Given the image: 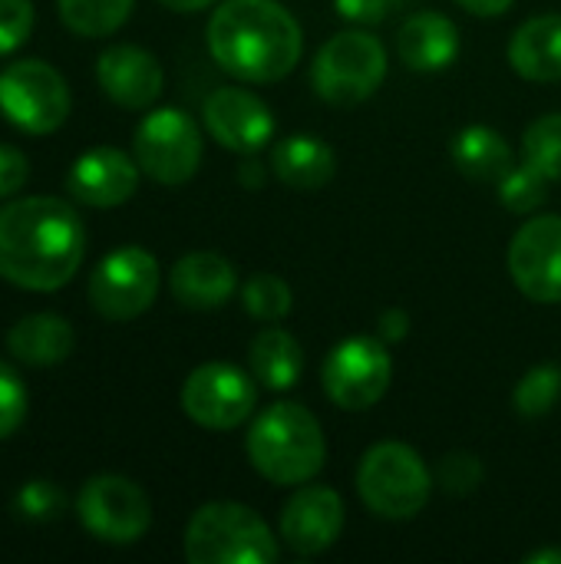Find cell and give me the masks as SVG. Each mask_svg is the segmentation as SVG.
Returning <instances> with one entry per match:
<instances>
[{
  "instance_id": "cell-7",
  "label": "cell",
  "mask_w": 561,
  "mask_h": 564,
  "mask_svg": "<svg viewBox=\"0 0 561 564\" xmlns=\"http://www.w3.org/2000/svg\"><path fill=\"white\" fill-rule=\"evenodd\" d=\"M393 380V357L380 337H347L331 347L321 367V387L327 400L347 413L374 410Z\"/></svg>"
},
{
  "instance_id": "cell-1",
  "label": "cell",
  "mask_w": 561,
  "mask_h": 564,
  "mask_svg": "<svg viewBox=\"0 0 561 564\" xmlns=\"http://www.w3.org/2000/svg\"><path fill=\"white\" fill-rule=\"evenodd\" d=\"M86 258V228L63 198H17L0 208V278L23 291H60Z\"/></svg>"
},
{
  "instance_id": "cell-39",
  "label": "cell",
  "mask_w": 561,
  "mask_h": 564,
  "mask_svg": "<svg viewBox=\"0 0 561 564\" xmlns=\"http://www.w3.org/2000/svg\"><path fill=\"white\" fill-rule=\"evenodd\" d=\"M162 7H169V10H175V13H195V10H205V7H212L215 0H159Z\"/></svg>"
},
{
  "instance_id": "cell-2",
  "label": "cell",
  "mask_w": 561,
  "mask_h": 564,
  "mask_svg": "<svg viewBox=\"0 0 561 564\" xmlns=\"http://www.w3.org/2000/svg\"><path fill=\"white\" fill-rule=\"evenodd\" d=\"M205 36L212 59L241 83L284 79L304 50L301 23L278 0H222Z\"/></svg>"
},
{
  "instance_id": "cell-12",
  "label": "cell",
  "mask_w": 561,
  "mask_h": 564,
  "mask_svg": "<svg viewBox=\"0 0 561 564\" xmlns=\"http://www.w3.org/2000/svg\"><path fill=\"white\" fill-rule=\"evenodd\" d=\"M182 413L212 433H228L248 423L258 406L255 377H248L235 364H202L182 383Z\"/></svg>"
},
{
  "instance_id": "cell-30",
  "label": "cell",
  "mask_w": 561,
  "mask_h": 564,
  "mask_svg": "<svg viewBox=\"0 0 561 564\" xmlns=\"http://www.w3.org/2000/svg\"><path fill=\"white\" fill-rule=\"evenodd\" d=\"M436 486L446 492V496H456V499H466L473 496L483 482H486V466L479 456L473 453H446L436 466Z\"/></svg>"
},
{
  "instance_id": "cell-35",
  "label": "cell",
  "mask_w": 561,
  "mask_h": 564,
  "mask_svg": "<svg viewBox=\"0 0 561 564\" xmlns=\"http://www.w3.org/2000/svg\"><path fill=\"white\" fill-rule=\"evenodd\" d=\"M397 0H334V10L350 20V23H360V26H374L380 20L390 17Z\"/></svg>"
},
{
  "instance_id": "cell-40",
  "label": "cell",
  "mask_w": 561,
  "mask_h": 564,
  "mask_svg": "<svg viewBox=\"0 0 561 564\" xmlns=\"http://www.w3.org/2000/svg\"><path fill=\"white\" fill-rule=\"evenodd\" d=\"M526 564H561V549H539V552H529Z\"/></svg>"
},
{
  "instance_id": "cell-23",
  "label": "cell",
  "mask_w": 561,
  "mask_h": 564,
  "mask_svg": "<svg viewBox=\"0 0 561 564\" xmlns=\"http://www.w3.org/2000/svg\"><path fill=\"white\" fill-rule=\"evenodd\" d=\"M73 327L60 314H30L20 317L7 334V350L26 367H53L73 354Z\"/></svg>"
},
{
  "instance_id": "cell-6",
  "label": "cell",
  "mask_w": 561,
  "mask_h": 564,
  "mask_svg": "<svg viewBox=\"0 0 561 564\" xmlns=\"http://www.w3.org/2000/svg\"><path fill=\"white\" fill-rule=\"evenodd\" d=\"M387 79V50L367 30L334 33L311 63V86L331 106H360Z\"/></svg>"
},
{
  "instance_id": "cell-32",
  "label": "cell",
  "mask_w": 561,
  "mask_h": 564,
  "mask_svg": "<svg viewBox=\"0 0 561 564\" xmlns=\"http://www.w3.org/2000/svg\"><path fill=\"white\" fill-rule=\"evenodd\" d=\"M26 416V387L20 373L0 360V440H10Z\"/></svg>"
},
{
  "instance_id": "cell-11",
  "label": "cell",
  "mask_w": 561,
  "mask_h": 564,
  "mask_svg": "<svg viewBox=\"0 0 561 564\" xmlns=\"http://www.w3.org/2000/svg\"><path fill=\"white\" fill-rule=\"evenodd\" d=\"M159 281V261L139 245H122L89 274V307L106 321H136L155 304Z\"/></svg>"
},
{
  "instance_id": "cell-4",
  "label": "cell",
  "mask_w": 561,
  "mask_h": 564,
  "mask_svg": "<svg viewBox=\"0 0 561 564\" xmlns=\"http://www.w3.org/2000/svg\"><path fill=\"white\" fill-rule=\"evenodd\" d=\"M281 555L268 522L241 502H205L185 525L192 564H274Z\"/></svg>"
},
{
  "instance_id": "cell-34",
  "label": "cell",
  "mask_w": 561,
  "mask_h": 564,
  "mask_svg": "<svg viewBox=\"0 0 561 564\" xmlns=\"http://www.w3.org/2000/svg\"><path fill=\"white\" fill-rule=\"evenodd\" d=\"M30 162L17 145H0V198L17 195L26 185Z\"/></svg>"
},
{
  "instance_id": "cell-31",
  "label": "cell",
  "mask_w": 561,
  "mask_h": 564,
  "mask_svg": "<svg viewBox=\"0 0 561 564\" xmlns=\"http://www.w3.org/2000/svg\"><path fill=\"white\" fill-rule=\"evenodd\" d=\"M13 509H17L23 519H30V522H53V519L63 516L66 496H63V489H60L56 482H50V479H30V482L17 492Z\"/></svg>"
},
{
  "instance_id": "cell-15",
  "label": "cell",
  "mask_w": 561,
  "mask_h": 564,
  "mask_svg": "<svg viewBox=\"0 0 561 564\" xmlns=\"http://www.w3.org/2000/svg\"><path fill=\"white\" fill-rule=\"evenodd\" d=\"M344 519H347L344 499L334 489L304 482L284 502L278 532H281V542L288 545V552H294L301 558H314V555H324L341 539Z\"/></svg>"
},
{
  "instance_id": "cell-22",
  "label": "cell",
  "mask_w": 561,
  "mask_h": 564,
  "mask_svg": "<svg viewBox=\"0 0 561 564\" xmlns=\"http://www.w3.org/2000/svg\"><path fill=\"white\" fill-rule=\"evenodd\" d=\"M450 155L460 175L473 182H489V185H499L519 162L509 139L496 132L493 126H466L463 132H456Z\"/></svg>"
},
{
  "instance_id": "cell-29",
  "label": "cell",
  "mask_w": 561,
  "mask_h": 564,
  "mask_svg": "<svg viewBox=\"0 0 561 564\" xmlns=\"http://www.w3.org/2000/svg\"><path fill=\"white\" fill-rule=\"evenodd\" d=\"M549 198V178L529 162H516V169L499 182V205L513 215H532Z\"/></svg>"
},
{
  "instance_id": "cell-8",
  "label": "cell",
  "mask_w": 561,
  "mask_h": 564,
  "mask_svg": "<svg viewBox=\"0 0 561 564\" xmlns=\"http://www.w3.org/2000/svg\"><path fill=\"white\" fill-rule=\"evenodd\" d=\"M132 155L152 182L185 185L202 165V129L185 109H152L136 126Z\"/></svg>"
},
{
  "instance_id": "cell-38",
  "label": "cell",
  "mask_w": 561,
  "mask_h": 564,
  "mask_svg": "<svg viewBox=\"0 0 561 564\" xmlns=\"http://www.w3.org/2000/svg\"><path fill=\"white\" fill-rule=\"evenodd\" d=\"M265 178H268V165H261V162H255V155H248V162L238 169V182L245 188H261Z\"/></svg>"
},
{
  "instance_id": "cell-28",
  "label": "cell",
  "mask_w": 561,
  "mask_h": 564,
  "mask_svg": "<svg viewBox=\"0 0 561 564\" xmlns=\"http://www.w3.org/2000/svg\"><path fill=\"white\" fill-rule=\"evenodd\" d=\"M522 162L539 169L549 182H561V112L539 116L522 132Z\"/></svg>"
},
{
  "instance_id": "cell-20",
  "label": "cell",
  "mask_w": 561,
  "mask_h": 564,
  "mask_svg": "<svg viewBox=\"0 0 561 564\" xmlns=\"http://www.w3.org/2000/svg\"><path fill=\"white\" fill-rule=\"evenodd\" d=\"M334 172H337V155L317 135L298 132L274 142L271 149V175L288 188L317 192L334 178Z\"/></svg>"
},
{
  "instance_id": "cell-13",
  "label": "cell",
  "mask_w": 561,
  "mask_h": 564,
  "mask_svg": "<svg viewBox=\"0 0 561 564\" xmlns=\"http://www.w3.org/2000/svg\"><path fill=\"white\" fill-rule=\"evenodd\" d=\"M516 288L536 304H561V218L539 215L526 221L506 254Z\"/></svg>"
},
{
  "instance_id": "cell-25",
  "label": "cell",
  "mask_w": 561,
  "mask_h": 564,
  "mask_svg": "<svg viewBox=\"0 0 561 564\" xmlns=\"http://www.w3.org/2000/svg\"><path fill=\"white\" fill-rule=\"evenodd\" d=\"M132 7L136 0H56L63 26L86 40L116 33L129 20Z\"/></svg>"
},
{
  "instance_id": "cell-19",
  "label": "cell",
  "mask_w": 561,
  "mask_h": 564,
  "mask_svg": "<svg viewBox=\"0 0 561 564\" xmlns=\"http://www.w3.org/2000/svg\"><path fill=\"white\" fill-rule=\"evenodd\" d=\"M397 56L413 73H440L460 56V30L436 10H420L397 33Z\"/></svg>"
},
{
  "instance_id": "cell-3",
  "label": "cell",
  "mask_w": 561,
  "mask_h": 564,
  "mask_svg": "<svg viewBox=\"0 0 561 564\" xmlns=\"http://www.w3.org/2000/svg\"><path fill=\"white\" fill-rule=\"evenodd\" d=\"M248 463L274 486H304L327 463V440L321 420L291 400L261 410L245 436Z\"/></svg>"
},
{
  "instance_id": "cell-37",
  "label": "cell",
  "mask_w": 561,
  "mask_h": 564,
  "mask_svg": "<svg viewBox=\"0 0 561 564\" xmlns=\"http://www.w3.org/2000/svg\"><path fill=\"white\" fill-rule=\"evenodd\" d=\"M466 13H476V17H503L516 0H456Z\"/></svg>"
},
{
  "instance_id": "cell-21",
  "label": "cell",
  "mask_w": 561,
  "mask_h": 564,
  "mask_svg": "<svg viewBox=\"0 0 561 564\" xmlns=\"http://www.w3.org/2000/svg\"><path fill=\"white\" fill-rule=\"evenodd\" d=\"M509 66L529 83L561 79V13H539L513 33Z\"/></svg>"
},
{
  "instance_id": "cell-26",
  "label": "cell",
  "mask_w": 561,
  "mask_h": 564,
  "mask_svg": "<svg viewBox=\"0 0 561 564\" xmlns=\"http://www.w3.org/2000/svg\"><path fill=\"white\" fill-rule=\"evenodd\" d=\"M561 403V367L559 364H536L522 373L513 393V406L522 420H542Z\"/></svg>"
},
{
  "instance_id": "cell-24",
  "label": "cell",
  "mask_w": 561,
  "mask_h": 564,
  "mask_svg": "<svg viewBox=\"0 0 561 564\" xmlns=\"http://www.w3.org/2000/svg\"><path fill=\"white\" fill-rule=\"evenodd\" d=\"M248 367L251 377L274 393H284L291 387H298L301 373H304V350L298 344L294 334H288L284 327H265L255 334L251 347H248Z\"/></svg>"
},
{
  "instance_id": "cell-36",
  "label": "cell",
  "mask_w": 561,
  "mask_h": 564,
  "mask_svg": "<svg viewBox=\"0 0 561 564\" xmlns=\"http://www.w3.org/2000/svg\"><path fill=\"white\" fill-rule=\"evenodd\" d=\"M407 334H410V314H407V311L390 307V311L380 314V321H377V337H380L384 344H400Z\"/></svg>"
},
{
  "instance_id": "cell-14",
  "label": "cell",
  "mask_w": 561,
  "mask_h": 564,
  "mask_svg": "<svg viewBox=\"0 0 561 564\" xmlns=\"http://www.w3.org/2000/svg\"><path fill=\"white\" fill-rule=\"evenodd\" d=\"M208 135L238 155H258L274 139V116L265 99L241 86H218L202 109Z\"/></svg>"
},
{
  "instance_id": "cell-27",
  "label": "cell",
  "mask_w": 561,
  "mask_h": 564,
  "mask_svg": "<svg viewBox=\"0 0 561 564\" xmlns=\"http://www.w3.org/2000/svg\"><path fill=\"white\" fill-rule=\"evenodd\" d=\"M241 304L255 321L278 324L294 311V291L284 278L258 271L241 284Z\"/></svg>"
},
{
  "instance_id": "cell-10",
  "label": "cell",
  "mask_w": 561,
  "mask_h": 564,
  "mask_svg": "<svg viewBox=\"0 0 561 564\" xmlns=\"http://www.w3.org/2000/svg\"><path fill=\"white\" fill-rule=\"evenodd\" d=\"M83 529L106 545H136L152 525V502L139 482L126 476H93L76 496Z\"/></svg>"
},
{
  "instance_id": "cell-33",
  "label": "cell",
  "mask_w": 561,
  "mask_h": 564,
  "mask_svg": "<svg viewBox=\"0 0 561 564\" xmlns=\"http://www.w3.org/2000/svg\"><path fill=\"white\" fill-rule=\"evenodd\" d=\"M33 0H0V56L20 50L33 33Z\"/></svg>"
},
{
  "instance_id": "cell-16",
  "label": "cell",
  "mask_w": 561,
  "mask_h": 564,
  "mask_svg": "<svg viewBox=\"0 0 561 564\" xmlns=\"http://www.w3.org/2000/svg\"><path fill=\"white\" fill-rule=\"evenodd\" d=\"M139 162L136 155H126L122 149L99 145L83 152L69 175H66V192L73 202L89 205V208H116L126 205L136 188H139Z\"/></svg>"
},
{
  "instance_id": "cell-17",
  "label": "cell",
  "mask_w": 561,
  "mask_h": 564,
  "mask_svg": "<svg viewBox=\"0 0 561 564\" xmlns=\"http://www.w3.org/2000/svg\"><path fill=\"white\" fill-rule=\"evenodd\" d=\"M96 83L99 89L122 109H149L165 86L162 63L132 43H116L99 53L96 59Z\"/></svg>"
},
{
  "instance_id": "cell-9",
  "label": "cell",
  "mask_w": 561,
  "mask_h": 564,
  "mask_svg": "<svg viewBox=\"0 0 561 564\" xmlns=\"http://www.w3.org/2000/svg\"><path fill=\"white\" fill-rule=\"evenodd\" d=\"M69 86L43 59H17L0 73V112L30 135L56 132L69 119Z\"/></svg>"
},
{
  "instance_id": "cell-18",
  "label": "cell",
  "mask_w": 561,
  "mask_h": 564,
  "mask_svg": "<svg viewBox=\"0 0 561 564\" xmlns=\"http://www.w3.org/2000/svg\"><path fill=\"white\" fill-rule=\"evenodd\" d=\"M169 291L188 311H218L235 297L238 271L218 251H188L172 264Z\"/></svg>"
},
{
  "instance_id": "cell-5",
  "label": "cell",
  "mask_w": 561,
  "mask_h": 564,
  "mask_svg": "<svg viewBox=\"0 0 561 564\" xmlns=\"http://www.w3.org/2000/svg\"><path fill=\"white\" fill-rule=\"evenodd\" d=\"M433 473L423 456L407 443H377L364 453L357 466V496L360 502L387 522L417 519L433 496Z\"/></svg>"
}]
</instances>
